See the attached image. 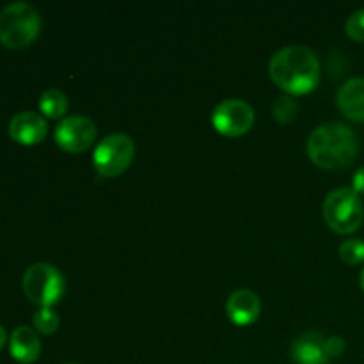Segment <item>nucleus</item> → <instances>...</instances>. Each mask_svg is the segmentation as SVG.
<instances>
[{"label": "nucleus", "mask_w": 364, "mask_h": 364, "mask_svg": "<svg viewBox=\"0 0 364 364\" xmlns=\"http://www.w3.org/2000/svg\"><path fill=\"white\" fill-rule=\"evenodd\" d=\"M338 107L341 114L352 121H364V78L355 77L345 82L338 91Z\"/></svg>", "instance_id": "nucleus-12"}, {"label": "nucleus", "mask_w": 364, "mask_h": 364, "mask_svg": "<svg viewBox=\"0 0 364 364\" xmlns=\"http://www.w3.org/2000/svg\"><path fill=\"white\" fill-rule=\"evenodd\" d=\"M212 123L219 134L226 137H240L255 124V110L244 100H224L213 110Z\"/></svg>", "instance_id": "nucleus-7"}, {"label": "nucleus", "mask_w": 364, "mask_h": 364, "mask_svg": "<svg viewBox=\"0 0 364 364\" xmlns=\"http://www.w3.org/2000/svg\"><path fill=\"white\" fill-rule=\"evenodd\" d=\"M68 364H73V363H68Z\"/></svg>", "instance_id": "nucleus-23"}, {"label": "nucleus", "mask_w": 364, "mask_h": 364, "mask_svg": "<svg viewBox=\"0 0 364 364\" xmlns=\"http://www.w3.org/2000/svg\"><path fill=\"white\" fill-rule=\"evenodd\" d=\"M352 188H354L358 194H364V167L355 171V174L352 176Z\"/></svg>", "instance_id": "nucleus-20"}, {"label": "nucleus", "mask_w": 364, "mask_h": 364, "mask_svg": "<svg viewBox=\"0 0 364 364\" xmlns=\"http://www.w3.org/2000/svg\"><path fill=\"white\" fill-rule=\"evenodd\" d=\"M23 291L27 299L41 308H52L63 299L66 281L60 270L50 263H36L23 274Z\"/></svg>", "instance_id": "nucleus-5"}, {"label": "nucleus", "mask_w": 364, "mask_h": 364, "mask_svg": "<svg viewBox=\"0 0 364 364\" xmlns=\"http://www.w3.org/2000/svg\"><path fill=\"white\" fill-rule=\"evenodd\" d=\"M48 134V124L39 114L20 112L11 119L9 135L14 142L23 146L39 144Z\"/></svg>", "instance_id": "nucleus-9"}, {"label": "nucleus", "mask_w": 364, "mask_h": 364, "mask_svg": "<svg viewBox=\"0 0 364 364\" xmlns=\"http://www.w3.org/2000/svg\"><path fill=\"white\" fill-rule=\"evenodd\" d=\"M326 352L329 355V359L340 358L345 352V341L340 336H331L326 340Z\"/></svg>", "instance_id": "nucleus-19"}, {"label": "nucleus", "mask_w": 364, "mask_h": 364, "mask_svg": "<svg viewBox=\"0 0 364 364\" xmlns=\"http://www.w3.org/2000/svg\"><path fill=\"white\" fill-rule=\"evenodd\" d=\"M135 155V146L128 135H107L95 149L92 164L98 174L105 178H116L130 167Z\"/></svg>", "instance_id": "nucleus-6"}, {"label": "nucleus", "mask_w": 364, "mask_h": 364, "mask_svg": "<svg viewBox=\"0 0 364 364\" xmlns=\"http://www.w3.org/2000/svg\"><path fill=\"white\" fill-rule=\"evenodd\" d=\"M299 112V105L295 103V100L291 96H279V98L274 102L272 114L279 123H290Z\"/></svg>", "instance_id": "nucleus-16"}, {"label": "nucleus", "mask_w": 364, "mask_h": 364, "mask_svg": "<svg viewBox=\"0 0 364 364\" xmlns=\"http://www.w3.org/2000/svg\"><path fill=\"white\" fill-rule=\"evenodd\" d=\"M39 31L41 18L31 4L14 2L0 11V43L6 48H25L34 43Z\"/></svg>", "instance_id": "nucleus-3"}, {"label": "nucleus", "mask_w": 364, "mask_h": 364, "mask_svg": "<svg viewBox=\"0 0 364 364\" xmlns=\"http://www.w3.org/2000/svg\"><path fill=\"white\" fill-rule=\"evenodd\" d=\"M291 359L297 364H327L326 340L318 333H304L291 345Z\"/></svg>", "instance_id": "nucleus-11"}, {"label": "nucleus", "mask_w": 364, "mask_h": 364, "mask_svg": "<svg viewBox=\"0 0 364 364\" xmlns=\"http://www.w3.org/2000/svg\"><path fill=\"white\" fill-rule=\"evenodd\" d=\"M7 341V334H6V329H4L2 326H0V350L4 348V345H6Z\"/></svg>", "instance_id": "nucleus-21"}, {"label": "nucleus", "mask_w": 364, "mask_h": 364, "mask_svg": "<svg viewBox=\"0 0 364 364\" xmlns=\"http://www.w3.org/2000/svg\"><path fill=\"white\" fill-rule=\"evenodd\" d=\"M98 128L89 117L70 116L64 117L55 128V142L63 151L82 153L91 148Z\"/></svg>", "instance_id": "nucleus-8"}, {"label": "nucleus", "mask_w": 364, "mask_h": 364, "mask_svg": "<svg viewBox=\"0 0 364 364\" xmlns=\"http://www.w3.org/2000/svg\"><path fill=\"white\" fill-rule=\"evenodd\" d=\"M359 137L343 123L320 124L308 139V156L313 164L327 171L347 167L358 159Z\"/></svg>", "instance_id": "nucleus-2"}, {"label": "nucleus", "mask_w": 364, "mask_h": 364, "mask_svg": "<svg viewBox=\"0 0 364 364\" xmlns=\"http://www.w3.org/2000/svg\"><path fill=\"white\" fill-rule=\"evenodd\" d=\"M226 313L235 326H251L262 313L258 295L251 290H237L228 299Z\"/></svg>", "instance_id": "nucleus-10"}, {"label": "nucleus", "mask_w": 364, "mask_h": 364, "mask_svg": "<svg viewBox=\"0 0 364 364\" xmlns=\"http://www.w3.org/2000/svg\"><path fill=\"white\" fill-rule=\"evenodd\" d=\"M39 109H41V112L46 117L59 119V117H63L68 112L70 102H68V96L63 91H59V89H48L39 98Z\"/></svg>", "instance_id": "nucleus-14"}, {"label": "nucleus", "mask_w": 364, "mask_h": 364, "mask_svg": "<svg viewBox=\"0 0 364 364\" xmlns=\"http://www.w3.org/2000/svg\"><path fill=\"white\" fill-rule=\"evenodd\" d=\"M345 31H347L348 38L350 39L364 43V9L355 11V13H352L350 16H348Z\"/></svg>", "instance_id": "nucleus-18"}, {"label": "nucleus", "mask_w": 364, "mask_h": 364, "mask_svg": "<svg viewBox=\"0 0 364 364\" xmlns=\"http://www.w3.org/2000/svg\"><path fill=\"white\" fill-rule=\"evenodd\" d=\"M340 258L348 265H359L364 262V240L350 238L340 245Z\"/></svg>", "instance_id": "nucleus-15"}, {"label": "nucleus", "mask_w": 364, "mask_h": 364, "mask_svg": "<svg viewBox=\"0 0 364 364\" xmlns=\"http://www.w3.org/2000/svg\"><path fill=\"white\" fill-rule=\"evenodd\" d=\"M323 219L327 226L340 235L359 230L364 219V206L354 188H336L323 201Z\"/></svg>", "instance_id": "nucleus-4"}, {"label": "nucleus", "mask_w": 364, "mask_h": 364, "mask_svg": "<svg viewBox=\"0 0 364 364\" xmlns=\"http://www.w3.org/2000/svg\"><path fill=\"white\" fill-rule=\"evenodd\" d=\"M9 352L14 361L20 364H31L41 354V341L31 327L20 326L11 334Z\"/></svg>", "instance_id": "nucleus-13"}, {"label": "nucleus", "mask_w": 364, "mask_h": 364, "mask_svg": "<svg viewBox=\"0 0 364 364\" xmlns=\"http://www.w3.org/2000/svg\"><path fill=\"white\" fill-rule=\"evenodd\" d=\"M274 84L294 96L308 95L318 85L322 68L315 52L306 46H287L274 53L269 64Z\"/></svg>", "instance_id": "nucleus-1"}, {"label": "nucleus", "mask_w": 364, "mask_h": 364, "mask_svg": "<svg viewBox=\"0 0 364 364\" xmlns=\"http://www.w3.org/2000/svg\"><path fill=\"white\" fill-rule=\"evenodd\" d=\"M359 283H361V288H363V291H364V270L361 272V277H359Z\"/></svg>", "instance_id": "nucleus-22"}, {"label": "nucleus", "mask_w": 364, "mask_h": 364, "mask_svg": "<svg viewBox=\"0 0 364 364\" xmlns=\"http://www.w3.org/2000/svg\"><path fill=\"white\" fill-rule=\"evenodd\" d=\"M34 327L41 334H53L59 329V316L55 311H52L50 308H41L32 318Z\"/></svg>", "instance_id": "nucleus-17"}]
</instances>
